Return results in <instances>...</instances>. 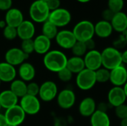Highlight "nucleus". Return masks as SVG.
<instances>
[{
  "label": "nucleus",
  "instance_id": "obj_31",
  "mask_svg": "<svg viewBox=\"0 0 127 126\" xmlns=\"http://www.w3.org/2000/svg\"><path fill=\"white\" fill-rule=\"evenodd\" d=\"M124 0H108L107 7L115 13L122 11L124 7Z\"/></svg>",
  "mask_w": 127,
  "mask_h": 126
},
{
  "label": "nucleus",
  "instance_id": "obj_51",
  "mask_svg": "<svg viewBox=\"0 0 127 126\" xmlns=\"http://www.w3.org/2000/svg\"><path fill=\"white\" fill-rule=\"evenodd\" d=\"M7 126H12V125H7Z\"/></svg>",
  "mask_w": 127,
  "mask_h": 126
},
{
  "label": "nucleus",
  "instance_id": "obj_46",
  "mask_svg": "<svg viewBox=\"0 0 127 126\" xmlns=\"http://www.w3.org/2000/svg\"><path fill=\"white\" fill-rule=\"evenodd\" d=\"M120 126H127V118L123 119L120 122Z\"/></svg>",
  "mask_w": 127,
  "mask_h": 126
},
{
  "label": "nucleus",
  "instance_id": "obj_4",
  "mask_svg": "<svg viewBox=\"0 0 127 126\" xmlns=\"http://www.w3.org/2000/svg\"><path fill=\"white\" fill-rule=\"evenodd\" d=\"M72 32L77 41L86 42L95 35V25L89 20H82L74 25Z\"/></svg>",
  "mask_w": 127,
  "mask_h": 126
},
{
  "label": "nucleus",
  "instance_id": "obj_8",
  "mask_svg": "<svg viewBox=\"0 0 127 126\" xmlns=\"http://www.w3.org/2000/svg\"><path fill=\"white\" fill-rule=\"evenodd\" d=\"M58 88L57 84L51 80H48L39 85V97L43 102H51L57 98L58 94Z\"/></svg>",
  "mask_w": 127,
  "mask_h": 126
},
{
  "label": "nucleus",
  "instance_id": "obj_43",
  "mask_svg": "<svg viewBox=\"0 0 127 126\" xmlns=\"http://www.w3.org/2000/svg\"><path fill=\"white\" fill-rule=\"evenodd\" d=\"M54 126H67V121L63 117L57 118L54 122Z\"/></svg>",
  "mask_w": 127,
  "mask_h": 126
},
{
  "label": "nucleus",
  "instance_id": "obj_53",
  "mask_svg": "<svg viewBox=\"0 0 127 126\" xmlns=\"http://www.w3.org/2000/svg\"><path fill=\"white\" fill-rule=\"evenodd\" d=\"M1 80H0V85H1Z\"/></svg>",
  "mask_w": 127,
  "mask_h": 126
},
{
  "label": "nucleus",
  "instance_id": "obj_49",
  "mask_svg": "<svg viewBox=\"0 0 127 126\" xmlns=\"http://www.w3.org/2000/svg\"><path fill=\"white\" fill-rule=\"evenodd\" d=\"M124 35H125V38H126V40H127V30L124 33Z\"/></svg>",
  "mask_w": 127,
  "mask_h": 126
},
{
  "label": "nucleus",
  "instance_id": "obj_45",
  "mask_svg": "<svg viewBox=\"0 0 127 126\" xmlns=\"http://www.w3.org/2000/svg\"><path fill=\"white\" fill-rule=\"evenodd\" d=\"M7 125L4 114L0 113V126H7Z\"/></svg>",
  "mask_w": 127,
  "mask_h": 126
},
{
  "label": "nucleus",
  "instance_id": "obj_40",
  "mask_svg": "<svg viewBox=\"0 0 127 126\" xmlns=\"http://www.w3.org/2000/svg\"><path fill=\"white\" fill-rule=\"evenodd\" d=\"M46 3L51 11H53L54 10L60 8V4H61L60 0H48Z\"/></svg>",
  "mask_w": 127,
  "mask_h": 126
},
{
  "label": "nucleus",
  "instance_id": "obj_6",
  "mask_svg": "<svg viewBox=\"0 0 127 126\" xmlns=\"http://www.w3.org/2000/svg\"><path fill=\"white\" fill-rule=\"evenodd\" d=\"M48 21L53 23L57 27L67 26L71 21V13L65 8L60 7L57 10L51 11Z\"/></svg>",
  "mask_w": 127,
  "mask_h": 126
},
{
  "label": "nucleus",
  "instance_id": "obj_37",
  "mask_svg": "<svg viewBox=\"0 0 127 126\" xmlns=\"http://www.w3.org/2000/svg\"><path fill=\"white\" fill-rule=\"evenodd\" d=\"M115 116L121 120L127 118V105L126 103L115 108Z\"/></svg>",
  "mask_w": 127,
  "mask_h": 126
},
{
  "label": "nucleus",
  "instance_id": "obj_35",
  "mask_svg": "<svg viewBox=\"0 0 127 126\" xmlns=\"http://www.w3.org/2000/svg\"><path fill=\"white\" fill-rule=\"evenodd\" d=\"M57 74V76L59 79L63 82H68L71 81L73 77V74L67 68H63V70L60 71Z\"/></svg>",
  "mask_w": 127,
  "mask_h": 126
},
{
  "label": "nucleus",
  "instance_id": "obj_41",
  "mask_svg": "<svg viewBox=\"0 0 127 126\" xmlns=\"http://www.w3.org/2000/svg\"><path fill=\"white\" fill-rule=\"evenodd\" d=\"M112 108L109 103L106 101V102H100L97 105V110L103 111V112H106L107 113V111H109V108Z\"/></svg>",
  "mask_w": 127,
  "mask_h": 126
},
{
  "label": "nucleus",
  "instance_id": "obj_25",
  "mask_svg": "<svg viewBox=\"0 0 127 126\" xmlns=\"http://www.w3.org/2000/svg\"><path fill=\"white\" fill-rule=\"evenodd\" d=\"M91 126H111V120L108 113L98 110L90 117Z\"/></svg>",
  "mask_w": 127,
  "mask_h": 126
},
{
  "label": "nucleus",
  "instance_id": "obj_36",
  "mask_svg": "<svg viewBox=\"0 0 127 126\" xmlns=\"http://www.w3.org/2000/svg\"><path fill=\"white\" fill-rule=\"evenodd\" d=\"M39 85L38 83L34 82H30L28 84H27V94L37 97L39 95Z\"/></svg>",
  "mask_w": 127,
  "mask_h": 126
},
{
  "label": "nucleus",
  "instance_id": "obj_34",
  "mask_svg": "<svg viewBox=\"0 0 127 126\" xmlns=\"http://www.w3.org/2000/svg\"><path fill=\"white\" fill-rule=\"evenodd\" d=\"M127 45V40L125 38L124 33H121L114 41L112 43V47L115 48L116 49L121 50L122 49H124Z\"/></svg>",
  "mask_w": 127,
  "mask_h": 126
},
{
  "label": "nucleus",
  "instance_id": "obj_47",
  "mask_svg": "<svg viewBox=\"0 0 127 126\" xmlns=\"http://www.w3.org/2000/svg\"><path fill=\"white\" fill-rule=\"evenodd\" d=\"M123 88H124V91L125 92V94H126V97L127 98V82H126V84L123 86Z\"/></svg>",
  "mask_w": 127,
  "mask_h": 126
},
{
  "label": "nucleus",
  "instance_id": "obj_42",
  "mask_svg": "<svg viewBox=\"0 0 127 126\" xmlns=\"http://www.w3.org/2000/svg\"><path fill=\"white\" fill-rule=\"evenodd\" d=\"M85 44H86V48H87L88 51L95 50V48H96V43H95V41L93 39H91L86 41L85 42Z\"/></svg>",
  "mask_w": 127,
  "mask_h": 126
},
{
  "label": "nucleus",
  "instance_id": "obj_11",
  "mask_svg": "<svg viewBox=\"0 0 127 126\" xmlns=\"http://www.w3.org/2000/svg\"><path fill=\"white\" fill-rule=\"evenodd\" d=\"M86 68L96 71L103 67L101 52L95 49L89 50L83 56Z\"/></svg>",
  "mask_w": 127,
  "mask_h": 126
},
{
  "label": "nucleus",
  "instance_id": "obj_9",
  "mask_svg": "<svg viewBox=\"0 0 127 126\" xmlns=\"http://www.w3.org/2000/svg\"><path fill=\"white\" fill-rule=\"evenodd\" d=\"M4 114L7 124L12 126H20L23 123L26 117V114L19 104L5 110Z\"/></svg>",
  "mask_w": 127,
  "mask_h": 126
},
{
  "label": "nucleus",
  "instance_id": "obj_12",
  "mask_svg": "<svg viewBox=\"0 0 127 126\" xmlns=\"http://www.w3.org/2000/svg\"><path fill=\"white\" fill-rule=\"evenodd\" d=\"M55 40L57 44L63 49H71L74 45L76 43L77 39L72 32L69 30H62L58 31Z\"/></svg>",
  "mask_w": 127,
  "mask_h": 126
},
{
  "label": "nucleus",
  "instance_id": "obj_48",
  "mask_svg": "<svg viewBox=\"0 0 127 126\" xmlns=\"http://www.w3.org/2000/svg\"><path fill=\"white\" fill-rule=\"evenodd\" d=\"M78 2H80V3H88L91 0H77Z\"/></svg>",
  "mask_w": 127,
  "mask_h": 126
},
{
  "label": "nucleus",
  "instance_id": "obj_20",
  "mask_svg": "<svg viewBox=\"0 0 127 126\" xmlns=\"http://www.w3.org/2000/svg\"><path fill=\"white\" fill-rule=\"evenodd\" d=\"M110 22L113 30L120 34L127 30V14L123 11L115 13Z\"/></svg>",
  "mask_w": 127,
  "mask_h": 126
},
{
  "label": "nucleus",
  "instance_id": "obj_38",
  "mask_svg": "<svg viewBox=\"0 0 127 126\" xmlns=\"http://www.w3.org/2000/svg\"><path fill=\"white\" fill-rule=\"evenodd\" d=\"M115 15V13L112 12L111 10H109L108 7L105 10H103L102 11V13H101V16H102V19L103 20H105V21H107V22H111L113 16Z\"/></svg>",
  "mask_w": 127,
  "mask_h": 126
},
{
  "label": "nucleus",
  "instance_id": "obj_1",
  "mask_svg": "<svg viewBox=\"0 0 127 126\" xmlns=\"http://www.w3.org/2000/svg\"><path fill=\"white\" fill-rule=\"evenodd\" d=\"M68 58L66 55L61 50H51L44 55L43 65L45 68L54 73H58L60 71L66 68Z\"/></svg>",
  "mask_w": 127,
  "mask_h": 126
},
{
  "label": "nucleus",
  "instance_id": "obj_32",
  "mask_svg": "<svg viewBox=\"0 0 127 126\" xmlns=\"http://www.w3.org/2000/svg\"><path fill=\"white\" fill-rule=\"evenodd\" d=\"M20 49L28 56L31 54L33 52H34V44H33V39H25L22 40Z\"/></svg>",
  "mask_w": 127,
  "mask_h": 126
},
{
  "label": "nucleus",
  "instance_id": "obj_39",
  "mask_svg": "<svg viewBox=\"0 0 127 126\" xmlns=\"http://www.w3.org/2000/svg\"><path fill=\"white\" fill-rule=\"evenodd\" d=\"M13 0H0V10L7 11L12 7Z\"/></svg>",
  "mask_w": 127,
  "mask_h": 126
},
{
  "label": "nucleus",
  "instance_id": "obj_18",
  "mask_svg": "<svg viewBox=\"0 0 127 126\" xmlns=\"http://www.w3.org/2000/svg\"><path fill=\"white\" fill-rule=\"evenodd\" d=\"M24 21V16L22 12L16 7H11L10 10L6 11L4 22L6 25L17 27Z\"/></svg>",
  "mask_w": 127,
  "mask_h": 126
},
{
  "label": "nucleus",
  "instance_id": "obj_22",
  "mask_svg": "<svg viewBox=\"0 0 127 126\" xmlns=\"http://www.w3.org/2000/svg\"><path fill=\"white\" fill-rule=\"evenodd\" d=\"M33 44L34 52L40 55H45L50 50L51 46V40L44 35L40 34L33 39Z\"/></svg>",
  "mask_w": 127,
  "mask_h": 126
},
{
  "label": "nucleus",
  "instance_id": "obj_2",
  "mask_svg": "<svg viewBox=\"0 0 127 126\" xmlns=\"http://www.w3.org/2000/svg\"><path fill=\"white\" fill-rule=\"evenodd\" d=\"M103 67L111 71L122 65L121 51L112 46L105 48L101 52Z\"/></svg>",
  "mask_w": 127,
  "mask_h": 126
},
{
  "label": "nucleus",
  "instance_id": "obj_7",
  "mask_svg": "<svg viewBox=\"0 0 127 126\" xmlns=\"http://www.w3.org/2000/svg\"><path fill=\"white\" fill-rule=\"evenodd\" d=\"M26 115H36L41 109L40 100L37 97L31 96L26 94L23 97L20 98V102L19 104Z\"/></svg>",
  "mask_w": 127,
  "mask_h": 126
},
{
  "label": "nucleus",
  "instance_id": "obj_28",
  "mask_svg": "<svg viewBox=\"0 0 127 126\" xmlns=\"http://www.w3.org/2000/svg\"><path fill=\"white\" fill-rule=\"evenodd\" d=\"M58 27L55 26L53 23L50 21L47 20L44 23H42V34L48 38L49 39H55L57 33H58Z\"/></svg>",
  "mask_w": 127,
  "mask_h": 126
},
{
  "label": "nucleus",
  "instance_id": "obj_50",
  "mask_svg": "<svg viewBox=\"0 0 127 126\" xmlns=\"http://www.w3.org/2000/svg\"><path fill=\"white\" fill-rule=\"evenodd\" d=\"M40 1H45V2H47L48 0H40Z\"/></svg>",
  "mask_w": 127,
  "mask_h": 126
},
{
  "label": "nucleus",
  "instance_id": "obj_24",
  "mask_svg": "<svg viewBox=\"0 0 127 126\" xmlns=\"http://www.w3.org/2000/svg\"><path fill=\"white\" fill-rule=\"evenodd\" d=\"M18 97L10 90H4L0 93V105L5 110L18 105Z\"/></svg>",
  "mask_w": 127,
  "mask_h": 126
},
{
  "label": "nucleus",
  "instance_id": "obj_27",
  "mask_svg": "<svg viewBox=\"0 0 127 126\" xmlns=\"http://www.w3.org/2000/svg\"><path fill=\"white\" fill-rule=\"evenodd\" d=\"M10 90L18 98H22L27 94V83L20 79H16L10 82Z\"/></svg>",
  "mask_w": 127,
  "mask_h": 126
},
{
  "label": "nucleus",
  "instance_id": "obj_5",
  "mask_svg": "<svg viewBox=\"0 0 127 126\" xmlns=\"http://www.w3.org/2000/svg\"><path fill=\"white\" fill-rule=\"evenodd\" d=\"M95 71L85 68L76 76V85L77 88L82 91H89L94 88L96 85Z\"/></svg>",
  "mask_w": 127,
  "mask_h": 126
},
{
  "label": "nucleus",
  "instance_id": "obj_3",
  "mask_svg": "<svg viewBox=\"0 0 127 126\" xmlns=\"http://www.w3.org/2000/svg\"><path fill=\"white\" fill-rule=\"evenodd\" d=\"M50 13L47 3L40 0H35L29 7L30 17L36 23H44L48 20Z\"/></svg>",
  "mask_w": 127,
  "mask_h": 126
},
{
  "label": "nucleus",
  "instance_id": "obj_21",
  "mask_svg": "<svg viewBox=\"0 0 127 126\" xmlns=\"http://www.w3.org/2000/svg\"><path fill=\"white\" fill-rule=\"evenodd\" d=\"M20 79L24 82H32L36 76V69L34 66L28 62H25L19 66L18 72Z\"/></svg>",
  "mask_w": 127,
  "mask_h": 126
},
{
  "label": "nucleus",
  "instance_id": "obj_52",
  "mask_svg": "<svg viewBox=\"0 0 127 126\" xmlns=\"http://www.w3.org/2000/svg\"><path fill=\"white\" fill-rule=\"evenodd\" d=\"M1 109V105H0V110Z\"/></svg>",
  "mask_w": 127,
  "mask_h": 126
},
{
  "label": "nucleus",
  "instance_id": "obj_14",
  "mask_svg": "<svg viewBox=\"0 0 127 126\" xmlns=\"http://www.w3.org/2000/svg\"><path fill=\"white\" fill-rule=\"evenodd\" d=\"M127 98L123 87L113 86L107 94V102L112 108H116L126 102Z\"/></svg>",
  "mask_w": 127,
  "mask_h": 126
},
{
  "label": "nucleus",
  "instance_id": "obj_23",
  "mask_svg": "<svg viewBox=\"0 0 127 126\" xmlns=\"http://www.w3.org/2000/svg\"><path fill=\"white\" fill-rule=\"evenodd\" d=\"M114 30L110 22L100 20L95 25V34L101 39L109 38L113 33Z\"/></svg>",
  "mask_w": 127,
  "mask_h": 126
},
{
  "label": "nucleus",
  "instance_id": "obj_17",
  "mask_svg": "<svg viewBox=\"0 0 127 126\" xmlns=\"http://www.w3.org/2000/svg\"><path fill=\"white\" fill-rule=\"evenodd\" d=\"M97 110V103L92 97H87L83 99L78 107L80 114L83 117H90Z\"/></svg>",
  "mask_w": 127,
  "mask_h": 126
},
{
  "label": "nucleus",
  "instance_id": "obj_16",
  "mask_svg": "<svg viewBox=\"0 0 127 126\" xmlns=\"http://www.w3.org/2000/svg\"><path fill=\"white\" fill-rule=\"evenodd\" d=\"M16 29L18 37L22 40L33 39L36 32L35 25L33 22L30 20H24Z\"/></svg>",
  "mask_w": 127,
  "mask_h": 126
},
{
  "label": "nucleus",
  "instance_id": "obj_19",
  "mask_svg": "<svg viewBox=\"0 0 127 126\" xmlns=\"http://www.w3.org/2000/svg\"><path fill=\"white\" fill-rule=\"evenodd\" d=\"M17 71L12 65L3 62H0V80L4 82H11L16 79Z\"/></svg>",
  "mask_w": 127,
  "mask_h": 126
},
{
  "label": "nucleus",
  "instance_id": "obj_10",
  "mask_svg": "<svg viewBox=\"0 0 127 126\" xmlns=\"http://www.w3.org/2000/svg\"><path fill=\"white\" fill-rule=\"evenodd\" d=\"M56 99L57 105L60 108L68 110L74 105L76 102V94L73 90L65 88L58 93Z\"/></svg>",
  "mask_w": 127,
  "mask_h": 126
},
{
  "label": "nucleus",
  "instance_id": "obj_33",
  "mask_svg": "<svg viewBox=\"0 0 127 126\" xmlns=\"http://www.w3.org/2000/svg\"><path fill=\"white\" fill-rule=\"evenodd\" d=\"M3 36L7 40L15 39L18 36L16 27L5 25V27L3 28Z\"/></svg>",
  "mask_w": 127,
  "mask_h": 126
},
{
  "label": "nucleus",
  "instance_id": "obj_29",
  "mask_svg": "<svg viewBox=\"0 0 127 126\" xmlns=\"http://www.w3.org/2000/svg\"><path fill=\"white\" fill-rule=\"evenodd\" d=\"M71 50L73 53V56H79V57H83L88 51L85 42H79V41L76 42V43L74 45V46Z\"/></svg>",
  "mask_w": 127,
  "mask_h": 126
},
{
  "label": "nucleus",
  "instance_id": "obj_30",
  "mask_svg": "<svg viewBox=\"0 0 127 126\" xmlns=\"http://www.w3.org/2000/svg\"><path fill=\"white\" fill-rule=\"evenodd\" d=\"M96 80L98 83H106L109 81L110 79V71L102 67L95 71Z\"/></svg>",
  "mask_w": 127,
  "mask_h": 126
},
{
  "label": "nucleus",
  "instance_id": "obj_13",
  "mask_svg": "<svg viewBox=\"0 0 127 126\" xmlns=\"http://www.w3.org/2000/svg\"><path fill=\"white\" fill-rule=\"evenodd\" d=\"M28 56L25 54L20 48H11L8 49L4 54L5 62L13 66H19L25 62Z\"/></svg>",
  "mask_w": 127,
  "mask_h": 126
},
{
  "label": "nucleus",
  "instance_id": "obj_26",
  "mask_svg": "<svg viewBox=\"0 0 127 126\" xmlns=\"http://www.w3.org/2000/svg\"><path fill=\"white\" fill-rule=\"evenodd\" d=\"M66 68L73 74H77L86 68L83 57L73 56L68 59Z\"/></svg>",
  "mask_w": 127,
  "mask_h": 126
},
{
  "label": "nucleus",
  "instance_id": "obj_15",
  "mask_svg": "<svg viewBox=\"0 0 127 126\" xmlns=\"http://www.w3.org/2000/svg\"><path fill=\"white\" fill-rule=\"evenodd\" d=\"M109 82L113 86L123 87L127 82V67L122 64L111 70Z\"/></svg>",
  "mask_w": 127,
  "mask_h": 126
},
{
  "label": "nucleus",
  "instance_id": "obj_44",
  "mask_svg": "<svg viewBox=\"0 0 127 126\" xmlns=\"http://www.w3.org/2000/svg\"><path fill=\"white\" fill-rule=\"evenodd\" d=\"M121 59H122V64L127 65V49L124 50L121 52Z\"/></svg>",
  "mask_w": 127,
  "mask_h": 126
}]
</instances>
